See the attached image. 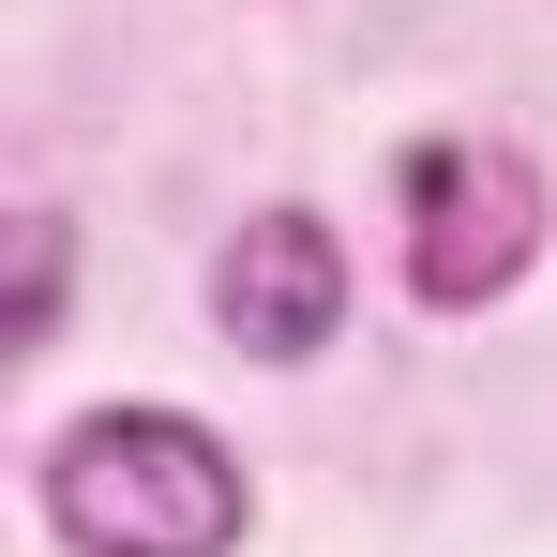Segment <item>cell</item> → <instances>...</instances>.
<instances>
[{"instance_id":"obj_2","label":"cell","mask_w":557,"mask_h":557,"mask_svg":"<svg viewBox=\"0 0 557 557\" xmlns=\"http://www.w3.org/2000/svg\"><path fill=\"white\" fill-rule=\"evenodd\" d=\"M543 257V166L512 136H422L407 151V286L437 317H482L512 301Z\"/></svg>"},{"instance_id":"obj_3","label":"cell","mask_w":557,"mask_h":557,"mask_svg":"<svg viewBox=\"0 0 557 557\" xmlns=\"http://www.w3.org/2000/svg\"><path fill=\"white\" fill-rule=\"evenodd\" d=\"M211 332L242 362H317L347 332V242L317 211H257L226 257H211Z\"/></svg>"},{"instance_id":"obj_1","label":"cell","mask_w":557,"mask_h":557,"mask_svg":"<svg viewBox=\"0 0 557 557\" xmlns=\"http://www.w3.org/2000/svg\"><path fill=\"white\" fill-rule=\"evenodd\" d=\"M46 528L76 557H242L257 482L196 407H91L46 437Z\"/></svg>"},{"instance_id":"obj_4","label":"cell","mask_w":557,"mask_h":557,"mask_svg":"<svg viewBox=\"0 0 557 557\" xmlns=\"http://www.w3.org/2000/svg\"><path fill=\"white\" fill-rule=\"evenodd\" d=\"M61 272H76V242H61V211H15V317H0L15 347H46V332H61Z\"/></svg>"}]
</instances>
